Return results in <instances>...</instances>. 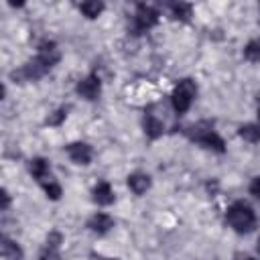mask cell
<instances>
[{"instance_id":"1","label":"cell","mask_w":260,"mask_h":260,"mask_svg":"<svg viewBox=\"0 0 260 260\" xmlns=\"http://www.w3.org/2000/svg\"><path fill=\"white\" fill-rule=\"evenodd\" d=\"M228 225L238 234H248L256 228V213L246 201H234L225 211Z\"/></svg>"},{"instance_id":"2","label":"cell","mask_w":260,"mask_h":260,"mask_svg":"<svg viewBox=\"0 0 260 260\" xmlns=\"http://www.w3.org/2000/svg\"><path fill=\"white\" fill-rule=\"evenodd\" d=\"M185 132H187V136H189L193 142H197V144H201V146H205V148H209V150H215V152H225V142H223V138H221L209 124L199 122V124L187 128Z\"/></svg>"},{"instance_id":"3","label":"cell","mask_w":260,"mask_h":260,"mask_svg":"<svg viewBox=\"0 0 260 260\" xmlns=\"http://www.w3.org/2000/svg\"><path fill=\"white\" fill-rule=\"evenodd\" d=\"M195 95H197V85H195V81L189 79V77L181 79V81L175 85L173 93H171V106H173V110H175L177 114H185V112L191 108Z\"/></svg>"},{"instance_id":"4","label":"cell","mask_w":260,"mask_h":260,"mask_svg":"<svg viewBox=\"0 0 260 260\" xmlns=\"http://www.w3.org/2000/svg\"><path fill=\"white\" fill-rule=\"evenodd\" d=\"M156 22H158V10H156L154 6L144 4V2L136 4V12H134V16H132V28H134L136 35L150 30Z\"/></svg>"},{"instance_id":"5","label":"cell","mask_w":260,"mask_h":260,"mask_svg":"<svg viewBox=\"0 0 260 260\" xmlns=\"http://www.w3.org/2000/svg\"><path fill=\"white\" fill-rule=\"evenodd\" d=\"M75 89H77V93H79L81 98L93 102V100H98L100 93H102V81H100L98 73L91 71L87 77H83V79L77 81V87H75Z\"/></svg>"},{"instance_id":"6","label":"cell","mask_w":260,"mask_h":260,"mask_svg":"<svg viewBox=\"0 0 260 260\" xmlns=\"http://www.w3.org/2000/svg\"><path fill=\"white\" fill-rule=\"evenodd\" d=\"M65 152H67V156L75 162V165H89V160H91V146L87 144V142H69L67 146H65Z\"/></svg>"},{"instance_id":"7","label":"cell","mask_w":260,"mask_h":260,"mask_svg":"<svg viewBox=\"0 0 260 260\" xmlns=\"http://www.w3.org/2000/svg\"><path fill=\"white\" fill-rule=\"evenodd\" d=\"M87 228H89L93 234H98V236H104V234H108V232L114 228V219H112L108 213H102V211H98V213H93V215L89 217V221H87Z\"/></svg>"},{"instance_id":"8","label":"cell","mask_w":260,"mask_h":260,"mask_svg":"<svg viewBox=\"0 0 260 260\" xmlns=\"http://www.w3.org/2000/svg\"><path fill=\"white\" fill-rule=\"evenodd\" d=\"M28 171H30V175H32L39 183H45V181H51V179H53V177H51L49 160H47V158H43V156L32 158V160L28 162Z\"/></svg>"},{"instance_id":"9","label":"cell","mask_w":260,"mask_h":260,"mask_svg":"<svg viewBox=\"0 0 260 260\" xmlns=\"http://www.w3.org/2000/svg\"><path fill=\"white\" fill-rule=\"evenodd\" d=\"M114 189H112V185L108 183V181H100L95 187H93V191H91V199L98 203V205H112L114 203Z\"/></svg>"},{"instance_id":"10","label":"cell","mask_w":260,"mask_h":260,"mask_svg":"<svg viewBox=\"0 0 260 260\" xmlns=\"http://www.w3.org/2000/svg\"><path fill=\"white\" fill-rule=\"evenodd\" d=\"M142 128H144V134H146L150 140L160 138L162 132H165V124H162L154 114H144V118H142Z\"/></svg>"},{"instance_id":"11","label":"cell","mask_w":260,"mask_h":260,"mask_svg":"<svg viewBox=\"0 0 260 260\" xmlns=\"http://www.w3.org/2000/svg\"><path fill=\"white\" fill-rule=\"evenodd\" d=\"M128 187L134 195H144L150 189V177L146 173H132L128 175Z\"/></svg>"},{"instance_id":"12","label":"cell","mask_w":260,"mask_h":260,"mask_svg":"<svg viewBox=\"0 0 260 260\" xmlns=\"http://www.w3.org/2000/svg\"><path fill=\"white\" fill-rule=\"evenodd\" d=\"M2 256H4V260H22V250L14 240L4 236L2 238Z\"/></svg>"},{"instance_id":"13","label":"cell","mask_w":260,"mask_h":260,"mask_svg":"<svg viewBox=\"0 0 260 260\" xmlns=\"http://www.w3.org/2000/svg\"><path fill=\"white\" fill-rule=\"evenodd\" d=\"M238 134H240L242 140H246L250 144L260 142V126L258 124H242L238 128Z\"/></svg>"},{"instance_id":"14","label":"cell","mask_w":260,"mask_h":260,"mask_svg":"<svg viewBox=\"0 0 260 260\" xmlns=\"http://www.w3.org/2000/svg\"><path fill=\"white\" fill-rule=\"evenodd\" d=\"M79 12L83 14V16H87V18H98L102 12H104V4L102 2H81L79 4Z\"/></svg>"},{"instance_id":"15","label":"cell","mask_w":260,"mask_h":260,"mask_svg":"<svg viewBox=\"0 0 260 260\" xmlns=\"http://www.w3.org/2000/svg\"><path fill=\"white\" fill-rule=\"evenodd\" d=\"M244 59L250 63H258L260 61V41H248L244 47Z\"/></svg>"},{"instance_id":"16","label":"cell","mask_w":260,"mask_h":260,"mask_svg":"<svg viewBox=\"0 0 260 260\" xmlns=\"http://www.w3.org/2000/svg\"><path fill=\"white\" fill-rule=\"evenodd\" d=\"M191 10H193V6L187 4V2H175V4H171V12H173V16L179 18V20H189Z\"/></svg>"},{"instance_id":"17","label":"cell","mask_w":260,"mask_h":260,"mask_svg":"<svg viewBox=\"0 0 260 260\" xmlns=\"http://www.w3.org/2000/svg\"><path fill=\"white\" fill-rule=\"evenodd\" d=\"M41 187H43V191H45V195L49 197V199H53V201H57V199H61V195H63V189H61V185L57 183V181H45V183H41Z\"/></svg>"},{"instance_id":"18","label":"cell","mask_w":260,"mask_h":260,"mask_svg":"<svg viewBox=\"0 0 260 260\" xmlns=\"http://www.w3.org/2000/svg\"><path fill=\"white\" fill-rule=\"evenodd\" d=\"M67 112H69V106L57 108L53 114H49V118L45 120V124H47V126H61V122L67 118Z\"/></svg>"},{"instance_id":"19","label":"cell","mask_w":260,"mask_h":260,"mask_svg":"<svg viewBox=\"0 0 260 260\" xmlns=\"http://www.w3.org/2000/svg\"><path fill=\"white\" fill-rule=\"evenodd\" d=\"M61 234L59 232H53V234H49L47 236V250H57L59 248V244H61Z\"/></svg>"},{"instance_id":"20","label":"cell","mask_w":260,"mask_h":260,"mask_svg":"<svg viewBox=\"0 0 260 260\" xmlns=\"http://www.w3.org/2000/svg\"><path fill=\"white\" fill-rule=\"evenodd\" d=\"M250 195H254L260 201V177H254L250 183Z\"/></svg>"},{"instance_id":"21","label":"cell","mask_w":260,"mask_h":260,"mask_svg":"<svg viewBox=\"0 0 260 260\" xmlns=\"http://www.w3.org/2000/svg\"><path fill=\"white\" fill-rule=\"evenodd\" d=\"M39 260H61L59 258V254H57V250H47Z\"/></svg>"},{"instance_id":"22","label":"cell","mask_w":260,"mask_h":260,"mask_svg":"<svg viewBox=\"0 0 260 260\" xmlns=\"http://www.w3.org/2000/svg\"><path fill=\"white\" fill-rule=\"evenodd\" d=\"M8 205H10V195L6 189H2V209H6Z\"/></svg>"},{"instance_id":"23","label":"cell","mask_w":260,"mask_h":260,"mask_svg":"<svg viewBox=\"0 0 260 260\" xmlns=\"http://www.w3.org/2000/svg\"><path fill=\"white\" fill-rule=\"evenodd\" d=\"M236 260H256L252 256H242V254H236Z\"/></svg>"},{"instance_id":"24","label":"cell","mask_w":260,"mask_h":260,"mask_svg":"<svg viewBox=\"0 0 260 260\" xmlns=\"http://www.w3.org/2000/svg\"><path fill=\"white\" fill-rule=\"evenodd\" d=\"M256 250H258V254H260V238H258V242H256Z\"/></svg>"},{"instance_id":"25","label":"cell","mask_w":260,"mask_h":260,"mask_svg":"<svg viewBox=\"0 0 260 260\" xmlns=\"http://www.w3.org/2000/svg\"><path fill=\"white\" fill-rule=\"evenodd\" d=\"M258 126H260V108H258Z\"/></svg>"},{"instance_id":"26","label":"cell","mask_w":260,"mask_h":260,"mask_svg":"<svg viewBox=\"0 0 260 260\" xmlns=\"http://www.w3.org/2000/svg\"><path fill=\"white\" fill-rule=\"evenodd\" d=\"M104 260H118V258H104Z\"/></svg>"}]
</instances>
